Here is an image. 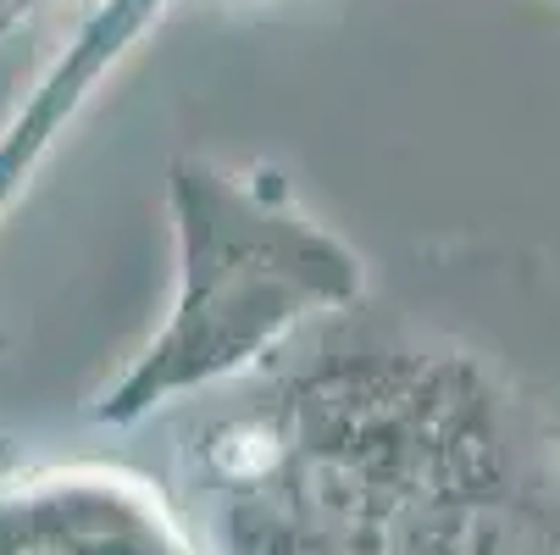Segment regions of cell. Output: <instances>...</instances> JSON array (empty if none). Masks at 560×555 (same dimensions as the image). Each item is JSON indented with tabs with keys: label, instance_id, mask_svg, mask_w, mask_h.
Returning a JSON list of instances; mask_svg holds the SVG:
<instances>
[{
	"label": "cell",
	"instance_id": "6da1fadb",
	"mask_svg": "<svg viewBox=\"0 0 560 555\" xmlns=\"http://www.w3.org/2000/svg\"><path fill=\"white\" fill-rule=\"evenodd\" d=\"M200 555H560V273L422 245L178 412Z\"/></svg>",
	"mask_w": 560,
	"mask_h": 555
},
{
	"label": "cell",
	"instance_id": "7a4b0ae2",
	"mask_svg": "<svg viewBox=\"0 0 560 555\" xmlns=\"http://www.w3.org/2000/svg\"><path fill=\"white\" fill-rule=\"evenodd\" d=\"M167 233L173 294L162 323L90 401V423L117 433L256 378L372 284V262L267 162L178 155Z\"/></svg>",
	"mask_w": 560,
	"mask_h": 555
},
{
	"label": "cell",
	"instance_id": "3957f363",
	"mask_svg": "<svg viewBox=\"0 0 560 555\" xmlns=\"http://www.w3.org/2000/svg\"><path fill=\"white\" fill-rule=\"evenodd\" d=\"M0 555H200L173 489L117 461L0 472Z\"/></svg>",
	"mask_w": 560,
	"mask_h": 555
},
{
	"label": "cell",
	"instance_id": "277c9868",
	"mask_svg": "<svg viewBox=\"0 0 560 555\" xmlns=\"http://www.w3.org/2000/svg\"><path fill=\"white\" fill-rule=\"evenodd\" d=\"M184 0H84L72 34L61 50L39 67L28 95L12 106V117L0 123V228L18 211V200L34 189L56 144L72 134V123L95 106L106 90V78L162 28Z\"/></svg>",
	"mask_w": 560,
	"mask_h": 555
},
{
	"label": "cell",
	"instance_id": "5b68a950",
	"mask_svg": "<svg viewBox=\"0 0 560 555\" xmlns=\"http://www.w3.org/2000/svg\"><path fill=\"white\" fill-rule=\"evenodd\" d=\"M56 0H0V39L7 34H18L23 23H34L39 12H50Z\"/></svg>",
	"mask_w": 560,
	"mask_h": 555
}]
</instances>
